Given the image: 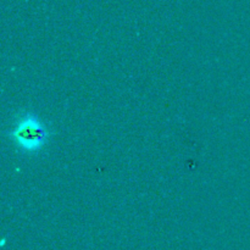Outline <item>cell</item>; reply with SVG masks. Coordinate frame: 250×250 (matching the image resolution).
<instances>
[{"instance_id":"obj_1","label":"cell","mask_w":250,"mask_h":250,"mask_svg":"<svg viewBox=\"0 0 250 250\" xmlns=\"http://www.w3.org/2000/svg\"><path fill=\"white\" fill-rule=\"evenodd\" d=\"M9 137L22 151L34 154L45 148L50 132L41 117L32 112H22L17 116Z\"/></svg>"}]
</instances>
